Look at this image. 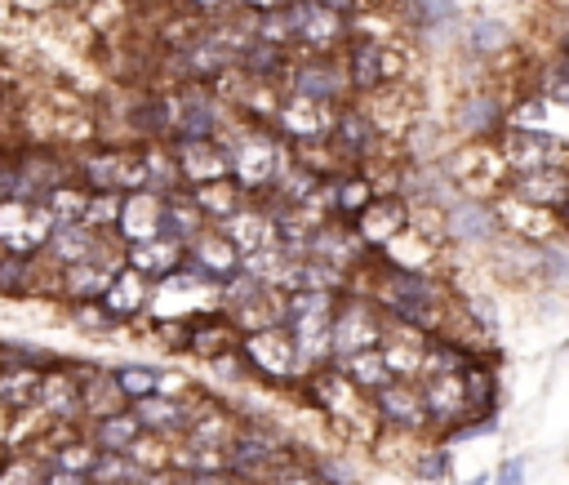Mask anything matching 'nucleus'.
<instances>
[{"mask_svg": "<svg viewBox=\"0 0 569 485\" xmlns=\"http://www.w3.org/2000/svg\"><path fill=\"white\" fill-rule=\"evenodd\" d=\"M498 432V414H485V418H462V423H453V427H445L440 432V445H467V441H480V436H493Z\"/></svg>", "mask_w": 569, "mask_h": 485, "instance_id": "nucleus-49", "label": "nucleus"}, {"mask_svg": "<svg viewBox=\"0 0 569 485\" xmlns=\"http://www.w3.org/2000/svg\"><path fill=\"white\" fill-rule=\"evenodd\" d=\"M409 18L427 36V31H449L458 9H453V0H409Z\"/></svg>", "mask_w": 569, "mask_h": 485, "instance_id": "nucleus-47", "label": "nucleus"}, {"mask_svg": "<svg viewBox=\"0 0 569 485\" xmlns=\"http://www.w3.org/2000/svg\"><path fill=\"white\" fill-rule=\"evenodd\" d=\"M329 120H333V107L325 102H311V98H298V93H280L276 111H271V129L289 142V147H316L329 138Z\"/></svg>", "mask_w": 569, "mask_h": 485, "instance_id": "nucleus-19", "label": "nucleus"}, {"mask_svg": "<svg viewBox=\"0 0 569 485\" xmlns=\"http://www.w3.org/2000/svg\"><path fill=\"white\" fill-rule=\"evenodd\" d=\"M307 463L320 476V485H360V467L347 454H307Z\"/></svg>", "mask_w": 569, "mask_h": 485, "instance_id": "nucleus-46", "label": "nucleus"}, {"mask_svg": "<svg viewBox=\"0 0 569 485\" xmlns=\"http://www.w3.org/2000/svg\"><path fill=\"white\" fill-rule=\"evenodd\" d=\"M0 485H44V463L31 449H9L0 463Z\"/></svg>", "mask_w": 569, "mask_h": 485, "instance_id": "nucleus-44", "label": "nucleus"}, {"mask_svg": "<svg viewBox=\"0 0 569 485\" xmlns=\"http://www.w3.org/2000/svg\"><path fill=\"white\" fill-rule=\"evenodd\" d=\"M133 414V423L147 432V436H164V441H178L182 427H187V414H191V396H138L124 405Z\"/></svg>", "mask_w": 569, "mask_h": 485, "instance_id": "nucleus-25", "label": "nucleus"}, {"mask_svg": "<svg viewBox=\"0 0 569 485\" xmlns=\"http://www.w3.org/2000/svg\"><path fill=\"white\" fill-rule=\"evenodd\" d=\"M493 147H498V160L507 165V174H525V169H565V160H569L565 138L533 133V129H511V125L493 138Z\"/></svg>", "mask_w": 569, "mask_h": 485, "instance_id": "nucleus-14", "label": "nucleus"}, {"mask_svg": "<svg viewBox=\"0 0 569 485\" xmlns=\"http://www.w3.org/2000/svg\"><path fill=\"white\" fill-rule=\"evenodd\" d=\"M262 485H320V476L311 472V463H307V454H293V458H284Z\"/></svg>", "mask_w": 569, "mask_h": 485, "instance_id": "nucleus-50", "label": "nucleus"}, {"mask_svg": "<svg viewBox=\"0 0 569 485\" xmlns=\"http://www.w3.org/2000/svg\"><path fill=\"white\" fill-rule=\"evenodd\" d=\"M333 369H338L347 383H356L360 392H373V387H382V383L391 378V374H387V360H382L378 347H369V352H351V356L333 360Z\"/></svg>", "mask_w": 569, "mask_h": 485, "instance_id": "nucleus-39", "label": "nucleus"}, {"mask_svg": "<svg viewBox=\"0 0 569 485\" xmlns=\"http://www.w3.org/2000/svg\"><path fill=\"white\" fill-rule=\"evenodd\" d=\"M84 200H89V187H80L76 178H67V182H58L53 191L40 196V205H44V214H49L53 227L58 222H80L84 218Z\"/></svg>", "mask_w": 569, "mask_h": 485, "instance_id": "nucleus-40", "label": "nucleus"}, {"mask_svg": "<svg viewBox=\"0 0 569 485\" xmlns=\"http://www.w3.org/2000/svg\"><path fill=\"white\" fill-rule=\"evenodd\" d=\"M173 169H178V187H204L227 178V147L222 138H173L169 142Z\"/></svg>", "mask_w": 569, "mask_h": 485, "instance_id": "nucleus-21", "label": "nucleus"}, {"mask_svg": "<svg viewBox=\"0 0 569 485\" xmlns=\"http://www.w3.org/2000/svg\"><path fill=\"white\" fill-rule=\"evenodd\" d=\"M329 151L338 156V165H356V169H365V165H373V160H382L396 142H387L378 129H373V120L360 111V102H342V107H333V120H329Z\"/></svg>", "mask_w": 569, "mask_h": 485, "instance_id": "nucleus-9", "label": "nucleus"}, {"mask_svg": "<svg viewBox=\"0 0 569 485\" xmlns=\"http://www.w3.org/2000/svg\"><path fill=\"white\" fill-rule=\"evenodd\" d=\"M80 427L93 441V449H102V454H129V445L142 436V427L133 423L129 409H116V414H102V418H84Z\"/></svg>", "mask_w": 569, "mask_h": 485, "instance_id": "nucleus-35", "label": "nucleus"}, {"mask_svg": "<svg viewBox=\"0 0 569 485\" xmlns=\"http://www.w3.org/2000/svg\"><path fill=\"white\" fill-rule=\"evenodd\" d=\"M187 9L200 13V18H213V22H218V18H227V13L236 9V0H187Z\"/></svg>", "mask_w": 569, "mask_h": 485, "instance_id": "nucleus-53", "label": "nucleus"}, {"mask_svg": "<svg viewBox=\"0 0 569 485\" xmlns=\"http://www.w3.org/2000/svg\"><path fill=\"white\" fill-rule=\"evenodd\" d=\"M467 485H489V476H471V481H467Z\"/></svg>", "mask_w": 569, "mask_h": 485, "instance_id": "nucleus-57", "label": "nucleus"}, {"mask_svg": "<svg viewBox=\"0 0 569 485\" xmlns=\"http://www.w3.org/2000/svg\"><path fill=\"white\" fill-rule=\"evenodd\" d=\"M369 414L382 432H405V436H431L427 432V414H422V396H418V378H387L382 387L369 392Z\"/></svg>", "mask_w": 569, "mask_h": 485, "instance_id": "nucleus-13", "label": "nucleus"}, {"mask_svg": "<svg viewBox=\"0 0 569 485\" xmlns=\"http://www.w3.org/2000/svg\"><path fill=\"white\" fill-rule=\"evenodd\" d=\"M409 472L418 476V481H445L449 472H453V449L449 445H431V441H422V449L413 454V463H409Z\"/></svg>", "mask_w": 569, "mask_h": 485, "instance_id": "nucleus-45", "label": "nucleus"}, {"mask_svg": "<svg viewBox=\"0 0 569 485\" xmlns=\"http://www.w3.org/2000/svg\"><path fill=\"white\" fill-rule=\"evenodd\" d=\"M218 231H222L240 254H253V249L276 245V214H271L262 200H249V205H240L231 218H222Z\"/></svg>", "mask_w": 569, "mask_h": 485, "instance_id": "nucleus-28", "label": "nucleus"}, {"mask_svg": "<svg viewBox=\"0 0 569 485\" xmlns=\"http://www.w3.org/2000/svg\"><path fill=\"white\" fill-rule=\"evenodd\" d=\"M111 374V383H116V392L124 396V405L129 400H138V396H151L156 392V374H160V365H116V369H107Z\"/></svg>", "mask_w": 569, "mask_h": 485, "instance_id": "nucleus-43", "label": "nucleus"}, {"mask_svg": "<svg viewBox=\"0 0 569 485\" xmlns=\"http://www.w3.org/2000/svg\"><path fill=\"white\" fill-rule=\"evenodd\" d=\"M49 294V267L40 258L0 254V298H31Z\"/></svg>", "mask_w": 569, "mask_h": 485, "instance_id": "nucleus-33", "label": "nucleus"}, {"mask_svg": "<svg viewBox=\"0 0 569 485\" xmlns=\"http://www.w3.org/2000/svg\"><path fill=\"white\" fill-rule=\"evenodd\" d=\"M84 481L89 485H138L142 481V467L129 454H102L98 449V458H93V467H89Z\"/></svg>", "mask_w": 569, "mask_h": 485, "instance_id": "nucleus-41", "label": "nucleus"}, {"mask_svg": "<svg viewBox=\"0 0 569 485\" xmlns=\"http://www.w3.org/2000/svg\"><path fill=\"white\" fill-rule=\"evenodd\" d=\"M36 387H40V369L0 356V414L18 418L27 409H36Z\"/></svg>", "mask_w": 569, "mask_h": 485, "instance_id": "nucleus-32", "label": "nucleus"}, {"mask_svg": "<svg viewBox=\"0 0 569 485\" xmlns=\"http://www.w3.org/2000/svg\"><path fill=\"white\" fill-rule=\"evenodd\" d=\"M147 298H151V280L120 263V267L111 271V280H107V289H102L98 303H102L107 316H116L120 325H142V316H147Z\"/></svg>", "mask_w": 569, "mask_h": 485, "instance_id": "nucleus-24", "label": "nucleus"}, {"mask_svg": "<svg viewBox=\"0 0 569 485\" xmlns=\"http://www.w3.org/2000/svg\"><path fill=\"white\" fill-rule=\"evenodd\" d=\"M236 347H240V334H236V325L218 307H209L200 316H187V356L213 360V356H227Z\"/></svg>", "mask_w": 569, "mask_h": 485, "instance_id": "nucleus-29", "label": "nucleus"}, {"mask_svg": "<svg viewBox=\"0 0 569 485\" xmlns=\"http://www.w3.org/2000/svg\"><path fill=\"white\" fill-rule=\"evenodd\" d=\"M493 214H498V227L502 236L511 240H525V245H565V214H551V209H533L507 191H498L493 200Z\"/></svg>", "mask_w": 569, "mask_h": 485, "instance_id": "nucleus-15", "label": "nucleus"}, {"mask_svg": "<svg viewBox=\"0 0 569 485\" xmlns=\"http://www.w3.org/2000/svg\"><path fill=\"white\" fill-rule=\"evenodd\" d=\"M213 294H218L213 285H204L200 276H191L178 263L169 276L151 280V298H147V316L142 320H187V316H200V311L213 307Z\"/></svg>", "mask_w": 569, "mask_h": 485, "instance_id": "nucleus-11", "label": "nucleus"}, {"mask_svg": "<svg viewBox=\"0 0 569 485\" xmlns=\"http://www.w3.org/2000/svg\"><path fill=\"white\" fill-rule=\"evenodd\" d=\"M422 343H427L422 329H409V325H391L387 320V329L378 338V352L387 360V374L391 378H418L422 374Z\"/></svg>", "mask_w": 569, "mask_h": 485, "instance_id": "nucleus-30", "label": "nucleus"}, {"mask_svg": "<svg viewBox=\"0 0 569 485\" xmlns=\"http://www.w3.org/2000/svg\"><path fill=\"white\" fill-rule=\"evenodd\" d=\"M116 267H120V263H111V258H84V263L58 267V271L49 267V294H53L62 307H67V303H98Z\"/></svg>", "mask_w": 569, "mask_h": 485, "instance_id": "nucleus-23", "label": "nucleus"}, {"mask_svg": "<svg viewBox=\"0 0 569 485\" xmlns=\"http://www.w3.org/2000/svg\"><path fill=\"white\" fill-rule=\"evenodd\" d=\"M182 267L191 271V276H200L204 285H222V280H231L236 271H240V249L218 231V227H200L187 245H182Z\"/></svg>", "mask_w": 569, "mask_h": 485, "instance_id": "nucleus-20", "label": "nucleus"}, {"mask_svg": "<svg viewBox=\"0 0 569 485\" xmlns=\"http://www.w3.org/2000/svg\"><path fill=\"white\" fill-rule=\"evenodd\" d=\"M436 165L453 182L458 196L493 200L507 187V165L498 160V147L493 142H453Z\"/></svg>", "mask_w": 569, "mask_h": 485, "instance_id": "nucleus-7", "label": "nucleus"}, {"mask_svg": "<svg viewBox=\"0 0 569 485\" xmlns=\"http://www.w3.org/2000/svg\"><path fill=\"white\" fill-rule=\"evenodd\" d=\"M191 200H196V209L204 214V222H209V227H218V222H222V218H231L240 205H249V196H244L231 178H218V182L191 187Z\"/></svg>", "mask_w": 569, "mask_h": 485, "instance_id": "nucleus-37", "label": "nucleus"}, {"mask_svg": "<svg viewBox=\"0 0 569 485\" xmlns=\"http://www.w3.org/2000/svg\"><path fill=\"white\" fill-rule=\"evenodd\" d=\"M156 396H191V383H187V374L160 369V374H156Z\"/></svg>", "mask_w": 569, "mask_h": 485, "instance_id": "nucleus-51", "label": "nucleus"}, {"mask_svg": "<svg viewBox=\"0 0 569 485\" xmlns=\"http://www.w3.org/2000/svg\"><path fill=\"white\" fill-rule=\"evenodd\" d=\"M36 414L49 427H80L84 423V405H80V374L76 360H53L40 369V387H36Z\"/></svg>", "mask_w": 569, "mask_h": 485, "instance_id": "nucleus-12", "label": "nucleus"}, {"mask_svg": "<svg viewBox=\"0 0 569 485\" xmlns=\"http://www.w3.org/2000/svg\"><path fill=\"white\" fill-rule=\"evenodd\" d=\"M507 196L533 205V209H551V214H565V200H569V178L565 169H525V174H507Z\"/></svg>", "mask_w": 569, "mask_h": 485, "instance_id": "nucleus-26", "label": "nucleus"}, {"mask_svg": "<svg viewBox=\"0 0 569 485\" xmlns=\"http://www.w3.org/2000/svg\"><path fill=\"white\" fill-rule=\"evenodd\" d=\"M409 227V205L396 191H378L360 214H351V231L360 236V245L369 254H378L391 236H400Z\"/></svg>", "mask_w": 569, "mask_h": 485, "instance_id": "nucleus-22", "label": "nucleus"}, {"mask_svg": "<svg viewBox=\"0 0 569 485\" xmlns=\"http://www.w3.org/2000/svg\"><path fill=\"white\" fill-rule=\"evenodd\" d=\"M4 458H9V441L0 436V463H4Z\"/></svg>", "mask_w": 569, "mask_h": 485, "instance_id": "nucleus-56", "label": "nucleus"}, {"mask_svg": "<svg viewBox=\"0 0 569 485\" xmlns=\"http://www.w3.org/2000/svg\"><path fill=\"white\" fill-rule=\"evenodd\" d=\"M280 89H284V93H298V98H311V102H325V107L351 102V85H347L342 58H333V53H302V58H289V67H284V76H280Z\"/></svg>", "mask_w": 569, "mask_h": 485, "instance_id": "nucleus-8", "label": "nucleus"}, {"mask_svg": "<svg viewBox=\"0 0 569 485\" xmlns=\"http://www.w3.org/2000/svg\"><path fill=\"white\" fill-rule=\"evenodd\" d=\"M458 378H462V396H467V418L498 414V369H493V360H485L476 352V356L462 360Z\"/></svg>", "mask_w": 569, "mask_h": 485, "instance_id": "nucleus-31", "label": "nucleus"}, {"mask_svg": "<svg viewBox=\"0 0 569 485\" xmlns=\"http://www.w3.org/2000/svg\"><path fill=\"white\" fill-rule=\"evenodd\" d=\"M458 40H462V49L476 53V58H498V53L511 44V31H507V22H498V18H471V22L458 31Z\"/></svg>", "mask_w": 569, "mask_h": 485, "instance_id": "nucleus-38", "label": "nucleus"}, {"mask_svg": "<svg viewBox=\"0 0 569 485\" xmlns=\"http://www.w3.org/2000/svg\"><path fill=\"white\" fill-rule=\"evenodd\" d=\"M200 227H209V222H204V214L196 209L191 191H187V187L169 191V196H164V209H160V236H169V240L187 245V240H191Z\"/></svg>", "mask_w": 569, "mask_h": 485, "instance_id": "nucleus-36", "label": "nucleus"}, {"mask_svg": "<svg viewBox=\"0 0 569 485\" xmlns=\"http://www.w3.org/2000/svg\"><path fill=\"white\" fill-rule=\"evenodd\" d=\"M67 320H71V329H80L89 338H107V334L124 329L116 316H107L102 303H67Z\"/></svg>", "mask_w": 569, "mask_h": 485, "instance_id": "nucleus-42", "label": "nucleus"}, {"mask_svg": "<svg viewBox=\"0 0 569 485\" xmlns=\"http://www.w3.org/2000/svg\"><path fill=\"white\" fill-rule=\"evenodd\" d=\"M120 196H124V191H89L80 222L93 227V231H111V227H116V214H120Z\"/></svg>", "mask_w": 569, "mask_h": 485, "instance_id": "nucleus-48", "label": "nucleus"}, {"mask_svg": "<svg viewBox=\"0 0 569 485\" xmlns=\"http://www.w3.org/2000/svg\"><path fill=\"white\" fill-rule=\"evenodd\" d=\"M71 178L89 191H138L142 187V160L138 147L116 142H84L71 151Z\"/></svg>", "mask_w": 569, "mask_h": 485, "instance_id": "nucleus-4", "label": "nucleus"}, {"mask_svg": "<svg viewBox=\"0 0 569 485\" xmlns=\"http://www.w3.org/2000/svg\"><path fill=\"white\" fill-rule=\"evenodd\" d=\"M498 236H502V227H498V214L489 200L453 196L440 209V245L445 249H489Z\"/></svg>", "mask_w": 569, "mask_h": 485, "instance_id": "nucleus-10", "label": "nucleus"}, {"mask_svg": "<svg viewBox=\"0 0 569 485\" xmlns=\"http://www.w3.org/2000/svg\"><path fill=\"white\" fill-rule=\"evenodd\" d=\"M169 102V138H222V129L236 120L231 107L209 89V85H196V80H182L173 93H164Z\"/></svg>", "mask_w": 569, "mask_h": 485, "instance_id": "nucleus-6", "label": "nucleus"}, {"mask_svg": "<svg viewBox=\"0 0 569 485\" xmlns=\"http://www.w3.org/2000/svg\"><path fill=\"white\" fill-rule=\"evenodd\" d=\"M489 485H525V458L516 454V458H507L493 476H489Z\"/></svg>", "mask_w": 569, "mask_h": 485, "instance_id": "nucleus-52", "label": "nucleus"}, {"mask_svg": "<svg viewBox=\"0 0 569 485\" xmlns=\"http://www.w3.org/2000/svg\"><path fill=\"white\" fill-rule=\"evenodd\" d=\"M236 4H244V9H253V13H262V9H276V4H289V0H236Z\"/></svg>", "mask_w": 569, "mask_h": 485, "instance_id": "nucleus-55", "label": "nucleus"}, {"mask_svg": "<svg viewBox=\"0 0 569 485\" xmlns=\"http://www.w3.org/2000/svg\"><path fill=\"white\" fill-rule=\"evenodd\" d=\"M244 374L262 387H280V392H298V383L311 374L289 338L284 325H267V329H253V334H240V347H236Z\"/></svg>", "mask_w": 569, "mask_h": 485, "instance_id": "nucleus-3", "label": "nucleus"}, {"mask_svg": "<svg viewBox=\"0 0 569 485\" xmlns=\"http://www.w3.org/2000/svg\"><path fill=\"white\" fill-rule=\"evenodd\" d=\"M302 258H316V263H329L347 276H356L373 254L360 245V236L351 231L347 218H320L311 231H307V245H302Z\"/></svg>", "mask_w": 569, "mask_h": 485, "instance_id": "nucleus-17", "label": "nucleus"}, {"mask_svg": "<svg viewBox=\"0 0 569 485\" xmlns=\"http://www.w3.org/2000/svg\"><path fill=\"white\" fill-rule=\"evenodd\" d=\"M53 222L40 200H0V254L40 258Z\"/></svg>", "mask_w": 569, "mask_h": 485, "instance_id": "nucleus-18", "label": "nucleus"}, {"mask_svg": "<svg viewBox=\"0 0 569 485\" xmlns=\"http://www.w3.org/2000/svg\"><path fill=\"white\" fill-rule=\"evenodd\" d=\"M191 485H244V481H236L231 472H200L191 476Z\"/></svg>", "mask_w": 569, "mask_h": 485, "instance_id": "nucleus-54", "label": "nucleus"}, {"mask_svg": "<svg viewBox=\"0 0 569 485\" xmlns=\"http://www.w3.org/2000/svg\"><path fill=\"white\" fill-rule=\"evenodd\" d=\"M160 209H164V196L138 187V191H124L120 196V214H116V236L120 245H138V240H151L160 236Z\"/></svg>", "mask_w": 569, "mask_h": 485, "instance_id": "nucleus-27", "label": "nucleus"}, {"mask_svg": "<svg viewBox=\"0 0 569 485\" xmlns=\"http://www.w3.org/2000/svg\"><path fill=\"white\" fill-rule=\"evenodd\" d=\"M178 263H182V245L169 240V236H151V240H138V245H124V267H133L147 280L169 276Z\"/></svg>", "mask_w": 569, "mask_h": 485, "instance_id": "nucleus-34", "label": "nucleus"}, {"mask_svg": "<svg viewBox=\"0 0 569 485\" xmlns=\"http://www.w3.org/2000/svg\"><path fill=\"white\" fill-rule=\"evenodd\" d=\"M222 147H227V178L249 196H267V187L276 182L280 165L289 160V142L271 129V125H249V120H231L222 129Z\"/></svg>", "mask_w": 569, "mask_h": 485, "instance_id": "nucleus-1", "label": "nucleus"}, {"mask_svg": "<svg viewBox=\"0 0 569 485\" xmlns=\"http://www.w3.org/2000/svg\"><path fill=\"white\" fill-rule=\"evenodd\" d=\"M382 329H387V316L378 311V303L365 289H342L333 311H329V365L351 356V352L378 347Z\"/></svg>", "mask_w": 569, "mask_h": 485, "instance_id": "nucleus-5", "label": "nucleus"}, {"mask_svg": "<svg viewBox=\"0 0 569 485\" xmlns=\"http://www.w3.org/2000/svg\"><path fill=\"white\" fill-rule=\"evenodd\" d=\"M302 400L316 409V418L329 427V432H342V436H356L360 432V445L373 441L378 423L369 414V392H360L356 383H347L333 365H320L311 369L302 383H298Z\"/></svg>", "mask_w": 569, "mask_h": 485, "instance_id": "nucleus-2", "label": "nucleus"}, {"mask_svg": "<svg viewBox=\"0 0 569 485\" xmlns=\"http://www.w3.org/2000/svg\"><path fill=\"white\" fill-rule=\"evenodd\" d=\"M507 98L498 89H471L453 102V142H493L507 129Z\"/></svg>", "mask_w": 569, "mask_h": 485, "instance_id": "nucleus-16", "label": "nucleus"}]
</instances>
